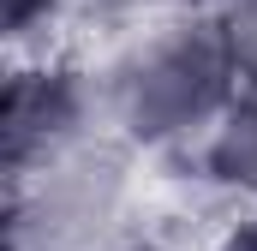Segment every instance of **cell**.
I'll list each match as a JSON object with an SVG mask.
<instances>
[{
    "instance_id": "6da1fadb",
    "label": "cell",
    "mask_w": 257,
    "mask_h": 251,
    "mask_svg": "<svg viewBox=\"0 0 257 251\" xmlns=\"http://www.w3.org/2000/svg\"><path fill=\"white\" fill-rule=\"evenodd\" d=\"M239 96V54L227 30L180 24L138 48L114 84V114L138 144H174L197 126H215Z\"/></svg>"
},
{
    "instance_id": "7a4b0ae2",
    "label": "cell",
    "mask_w": 257,
    "mask_h": 251,
    "mask_svg": "<svg viewBox=\"0 0 257 251\" xmlns=\"http://www.w3.org/2000/svg\"><path fill=\"white\" fill-rule=\"evenodd\" d=\"M84 120H90V96H84L78 72H18L6 84V120H0L12 186L54 168L66 144L84 132Z\"/></svg>"
},
{
    "instance_id": "277c9868",
    "label": "cell",
    "mask_w": 257,
    "mask_h": 251,
    "mask_svg": "<svg viewBox=\"0 0 257 251\" xmlns=\"http://www.w3.org/2000/svg\"><path fill=\"white\" fill-rule=\"evenodd\" d=\"M54 6L60 0H6V36H30L36 24L54 18Z\"/></svg>"
},
{
    "instance_id": "5b68a950",
    "label": "cell",
    "mask_w": 257,
    "mask_h": 251,
    "mask_svg": "<svg viewBox=\"0 0 257 251\" xmlns=\"http://www.w3.org/2000/svg\"><path fill=\"white\" fill-rule=\"evenodd\" d=\"M227 251H257V215L239 227V233H233V239H227Z\"/></svg>"
},
{
    "instance_id": "3957f363",
    "label": "cell",
    "mask_w": 257,
    "mask_h": 251,
    "mask_svg": "<svg viewBox=\"0 0 257 251\" xmlns=\"http://www.w3.org/2000/svg\"><path fill=\"white\" fill-rule=\"evenodd\" d=\"M209 168H215V180L257 186V90L221 108V120L209 132Z\"/></svg>"
},
{
    "instance_id": "8992f818",
    "label": "cell",
    "mask_w": 257,
    "mask_h": 251,
    "mask_svg": "<svg viewBox=\"0 0 257 251\" xmlns=\"http://www.w3.org/2000/svg\"><path fill=\"white\" fill-rule=\"evenodd\" d=\"M126 251H162V245H126Z\"/></svg>"
}]
</instances>
